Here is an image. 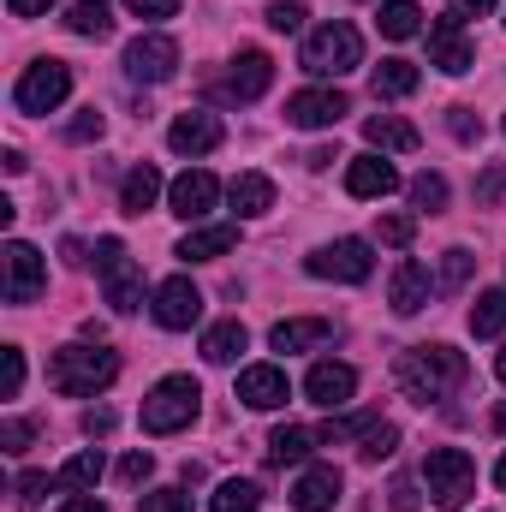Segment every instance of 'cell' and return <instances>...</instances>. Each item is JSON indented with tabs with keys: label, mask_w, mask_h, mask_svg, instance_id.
Here are the masks:
<instances>
[{
	"label": "cell",
	"mask_w": 506,
	"mask_h": 512,
	"mask_svg": "<svg viewBox=\"0 0 506 512\" xmlns=\"http://www.w3.org/2000/svg\"><path fill=\"white\" fill-rule=\"evenodd\" d=\"M48 489H54V483H48L42 471H24V477H18V495H12V501H18L24 512H36V507H42V495H48Z\"/></svg>",
	"instance_id": "43"
},
{
	"label": "cell",
	"mask_w": 506,
	"mask_h": 512,
	"mask_svg": "<svg viewBox=\"0 0 506 512\" xmlns=\"http://www.w3.org/2000/svg\"><path fill=\"white\" fill-rule=\"evenodd\" d=\"M346 191L370 203V197H387V191H399V173H393L381 155H358V161L346 167Z\"/></svg>",
	"instance_id": "22"
},
{
	"label": "cell",
	"mask_w": 506,
	"mask_h": 512,
	"mask_svg": "<svg viewBox=\"0 0 506 512\" xmlns=\"http://www.w3.org/2000/svg\"><path fill=\"white\" fill-rule=\"evenodd\" d=\"M352 66H364V36H358L346 18H334V24H322V30L304 36V72H316V78H346Z\"/></svg>",
	"instance_id": "3"
},
{
	"label": "cell",
	"mask_w": 506,
	"mask_h": 512,
	"mask_svg": "<svg viewBox=\"0 0 506 512\" xmlns=\"http://www.w3.org/2000/svg\"><path fill=\"white\" fill-rule=\"evenodd\" d=\"M197 405H203V387L191 376H167V382L149 387V399H143V429L149 435H179L197 417Z\"/></svg>",
	"instance_id": "4"
},
{
	"label": "cell",
	"mask_w": 506,
	"mask_h": 512,
	"mask_svg": "<svg viewBox=\"0 0 506 512\" xmlns=\"http://www.w3.org/2000/svg\"><path fill=\"white\" fill-rule=\"evenodd\" d=\"M84 435H90V441H108V435H114V411H108V405H90V411H84Z\"/></svg>",
	"instance_id": "48"
},
{
	"label": "cell",
	"mask_w": 506,
	"mask_h": 512,
	"mask_svg": "<svg viewBox=\"0 0 506 512\" xmlns=\"http://www.w3.org/2000/svg\"><path fill=\"white\" fill-rule=\"evenodd\" d=\"M328 322L322 316H292V322H274L268 328V346L274 352H310V346H328Z\"/></svg>",
	"instance_id": "21"
},
{
	"label": "cell",
	"mask_w": 506,
	"mask_h": 512,
	"mask_svg": "<svg viewBox=\"0 0 506 512\" xmlns=\"http://www.w3.org/2000/svg\"><path fill=\"white\" fill-rule=\"evenodd\" d=\"M411 203H417L423 215H441V209H447V179H441V173H417V179H411Z\"/></svg>",
	"instance_id": "34"
},
{
	"label": "cell",
	"mask_w": 506,
	"mask_h": 512,
	"mask_svg": "<svg viewBox=\"0 0 506 512\" xmlns=\"http://www.w3.org/2000/svg\"><path fill=\"white\" fill-rule=\"evenodd\" d=\"M60 256H66L72 268H84V262H90V256H84V245H78V239H66V245H60Z\"/></svg>",
	"instance_id": "55"
},
{
	"label": "cell",
	"mask_w": 506,
	"mask_h": 512,
	"mask_svg": "<svg viewBox=\"0 0 506 512\" xmlns=\"http://www.w3.org/2000/svg\"><path fill=\"white\" fill-rule=\"evenodd\" d=\"M262 18H268V30H280V36H298V30H304V18H310V12H304V6H298V0H274V6H268V12H262Z\"/></svg>",
	"instance_id": "37"
},
{
	"label": "cell",
	"mask_w": 506,
	"mask_h": 512,
	"mask_svg": "<svg viewBox=\"0 0 506 512\" xmlns=\"http://www.w3.org/2000/svg\"><path fill=\"white\" fill-rule=\"evenodd\" d=\"M221 120L215 114H179L173 126H167V143L179 149V155H209V149H221Z\"/></svg>",
	"instance_id": "19"
},
{
	"label": "cell",
	"mask_w": 506,
	"mask_h": 512,
	"mask_svg": "<svg viewBox=\"0 0 506 512\" xmlns=\"http://www.w3.org/2000/svg\"><path fill=\"white\" fill-rule=\"evenodd\" d=\"M316 441H322L316 429H298V423H280V429L268 435V453H274V465H304Z\"/></svg>",
	"instance_id": "28"
},
{
	"label": "cell",
	"mask_w": 506,
	"mask_h": 512,
	"mask_svg": "<svg viewBox=\"0 0 506 512\" xmlns=\"http://www.w3.org/2000/svg\"><path fill=\"white\" fill-rule=\"evenodd\" d=\"M471 268H477L471 251H447V262H441V292H459V286L471 280Z\"/></svg>",
	"instance_id": "38"
},
{
	"label": "cell",
	"mask_w": 506,
	"mask_h": 512,
	"mask_svg": "<svg viewBox=\"0 0 506 512\" xmlns=\"http://www.w3.org/2000/svg\"><path fill=\"white\" fill-rule=\"evenodd\" d=\"M18 387H24V352L6 346L0 352V399H18Z\"/></svg>",
	"instance_id": "39"
},
{
	"label": "cell",
	"mask_w": 506,
	"mask_h": 512,
	"mask_svg": "<svg viewBox=\"0 0 506 512\" xmlns=\"http://www.w3.org/2000/svg\"><path fill=\"white\" fill-rule=\"evenodd\" d=\"M227 197H233L239 215H268V209H274V179H268V173H239V179L227 185Z\"/></svg>",
	"instance_id": "26"
},
{
	"label": "cell",
	"mask_w": 506,
	"mask_h": 512,
	"mask_svg": "<svg viewBox=\"0 0 506 512\" xmlns=\"http://www.w3.org/2000/svg\"><path fill=\"white\" fill-rule=\"evenodd\" d=\"M423 483H429V495H435V507H465L471 495H477V465H471V453L465 447H435L429 459H423Z\"/></svg>",
	"instance_id": "5"
},
{
	"label": "cell",
	"mask_w": 506,
	"mask_h": 512,
	"mask_svg": "<svg viewBox=\"0 0 506 512\" xmlns=\"http://www.w3.org/2000/svg\"><path fill=\"white\" fill-rule=\"evenodd\" d=\"M42 286H48L42 251L24 245V239H6V251H0V298H6V304H30Z\"/></svg>",
	"instance_id": "7"
},
{
	"label": "cell",
	"mask_w": 506,
	"mask_h": 512,
	"mask_svg": "<svg viewBox=\"0 0 506 512\" xmlns=\"http://www.w3.org/2000/svg\"><path fill=\"white\" fill-rule=\"evenodd\" d=\"M429 268L423 262H399L393 268V280H387V304H393V316H417L423 304H429Z\"/></svg>",
	"instance_id": "18"
},
{
	"label": "cell",
	"mask_w": 506,
	"mask_h": 512,
	"mask_svg": "<svg viewBox=\"0 0 506 512\" xmlns=\"http://www.w3.org/2000/svg\"><path fill=\"white\" fill-rule=\"evenodd\" d=\"M66 30H72V36H90V42H102V36L114 30V6H108V0H72V12H66Z\"/></svg>",
	"instance_id": "29"
},
{
	"label": "cell",
	"mask_w": 506,
	"mask_h": 512,
	"mask_svg": "<svg viewBox=\"0 0 506 512\" xmlns=\"http://www.w3.org/2000/svg\"><path fill=\"white\" fill-rule=\"evenodd\" d=\"M381 36L387 42H405V36H417L423 30V12H417V0H381Z\"/></svg>",
	"instance_id": "32"
},
{
	"label": "cell",
	"mask_w": 506,
	"mask_h": 512,
	"mask_svg": "<svg viewBox=\"0 0 506 512\" xmlns=\"http://www.w3.org/2000/svg\"><path fill=\"white\" fill-rule=\"evenodd\" d=\"M239 399L251 411H280L292 399V382H286L280 364H251V370H239Z\"/></svg>",
	"instance_id": "16"
},
{
	"label": "cell",
	"mask_w": 506,
	"mask_h": 512,
	"mask_svg": "<svg viewBox=\"0 0 506 512\" xmlns=\"http://www.w3.org/2000/svg\"><path fill=\"white\" fill-rule=\"evenodd\" d=\"M126 6L137 18H173V12H179V0H126Z\"/></svg>",
	"instance_id": "51"
},
{
	"label": "cell",
	"mask_w": 506,
	"mask_h": 512,
	"mask_svg": "<svg viewBox=\"0 0 506 512\" xmlns=\"http://www.w3.org/2000/svg\"><path fill=\"white\" fill-rule=\"evenodd\" d=\"M411 239H417V215H381V245L405 251Z\"/></svg>",
	"instance_id": "40"
},
{
	"label": "cell",
	"mask_w": 506,
	"mask_h": 512,
	"mask_svg": "<svg viewBox=\"0 0 506 512\" xmlns=\"http://www.w3.org/2000/svg\"><path fill=\"white\" fill-rule=\"evenodd\" d=\"M364 137H370L376 149H399V155L423 143V137H417V126H405L399 114H370V120H364Z\"/></svg>",
	"instance_id": "30"
},
{
	"label": "cell",
	"mask_w": 506,
	"mask_h": 512,
	"mask_svg": "<svg viewBox=\"0 0 506 512\" xmlns=\"http://www.w3.org/2000/svg\"><path fill=\"white\" fill-rule=\"evenodd\" d=\"M126 72L137 78V84H167L173 72H179V42L173 36H137L126 48Z\"/></svg>",
	"instance_id": "11"
},
{
	"label": "cell",
	"mask_w": 506,
	"mask_h": 512,
	"mask_svg": "<svg viewBox=\"0 0 506 512\" xmlns=\"http://www.w3.org/2000/svg\"><path fill=\"white\" fill-rule=\"evenodd\" d=\"M102 447H90V453H72L66 465H60V477H54V489H72V495H90L96 483H102Z\"/></svg>",
	"instance_id": "24"
},
{
	"label": "cell",
	"mask_w": 506,
	"mask_h": 512,
	"mask_svg": "<svg viewBox=\"0 0 506 512\" xmlns=\"http://www.w3.org/2000/svg\"><path fill=\"white\" fill-rule=\"evenodd\" d=\"M30 441H36V423L30 417H6L0 423V453H24Z\"/></svg>",
	"instance_id": "41"
},
{
	"label": "cell",
	"mask_w": 506,
	"mask_h": 512,
	"mask_svg": "<svg viewBox=\"0 0 506 512\" xmlns=\"http://www.w3.org/2000/svg\"><path fill=\"white\" fill-rule=\"evenodd\" d=\"M495 483H501V489H506V453H501V465H495Z\"/></svg>",
	"instance_id": "56"
},
{
	"label": "cell",
	"mask_w": 506,
	"mask_h": 512,
	"mask_svg": "<svg viewBox=\"0 0 506 512\" xmlns=\"http://www.w3.org/2000/svg\"><path fill=\"white\" fill-rule=\"evenodd\" d=\"M346 114H352L346 90H298V96H286V126H298V131H328V126H340Z\"/></svg>",
	"instance_id": "10"
},
{
	"label": "cell",
	"mask_w": 506,
	"mask_h": 512,
	"mask_svg": "<svg viewBox=\"0 0 506 512\" xmlns=\"http://www.w3.org/2000/svg\"><path fill=\"white\" fill-rule=\"evenodd\" d=\"M60 512H108V507H102V501H90V495H72Z\"/></svg>",
	"instance_id": "54"
},
{
	"label": "cell",
	"mask_w": 506,
	"mask_h": 512,
	"mask_svg": "<svg viewBox=\"0 0 506 512\" xmlns=\"http://www.w3.org/2000/svg\"><path fill=\"white\" fill-rule=\"evenodd\" d=\"M393 447H399V429H393V423H376V429L364 435V447H358V453H364V459L376 465V459H387Z\"/></svg>",
	"instance_id": "42"
},
{
	"label": "cell",
	"mask_w": 506,
	"mask_h": 512,
	"mask_svg": "<svg viewBox=\"0 0 506 512\" xmlns=\"http://www.w3.org/2000/svg\"><path fill=\"white\" fill-rule=\"evenodd\" d=\"M471 60H477V54H471V42H465V24L441 12V18L429 24V66H441L447 78H459V72H471Z\"/></svg>",
	"instance_id": "13"
},
{
	"label": "cell",
	"mask_w": 506,
	"mask_h": 512,
	"mask_svg": "<svg viewBox=\"0 0 506 512\" xmlns=\"http://www.w3.org/2000/svg\"><path fill=\"white\" fill-rule=\"evenodd\" d=\"M102 131H108V120H102V114H96V108H84V114H78V120H72V126H66V137H72V143H96V137H102Z\"/></svg>",
	"instance_id": "46"
},
{
	"label": "cell",
	"mask_w": 506,
	"mask_h": 512,
	"mask_svg": "<svg viewBox=\"0 0 506 512\" xmlns=\"http://www.w3.org/2000/svg\"><path fill=\"white\" fill-rule=\"evenodd\" d=\"M268 84H274V60H268L262 48H245V54L227 66V78L215 84V96H227V102H256Z\"/></svg>",
	"instance_id": "12"
},
{
	"label": "cell",
	"mask_w": 506,
	"mask_h": 512,
	"mask_svg": "<svg viewBox=\"0 0 506 512\" xmlns=\"http://www.w3.org/2000/svg\"><path fill=\"white\" fill-rule=\"evenodd\" d=\"M149 471H155V459H149V453H126V459H120V483H131V489H137V483H149Z\"/></svg>",
	"instance_id": "47"
},
{
	"label": "cell",
	"mask_w": 506,
	"mask_h": 512,
	"mask_svg": "<svg viewBox=\"0 0 506 512\" xmlns=\"http://www.w3.org/2000/svg\"><path fill=\"white\" fill-rule=\"evenodd\" d=\"M495 429H506V405H501V411H495Z\"/></svg>",
	"instance_id": "58"
},
{
	"label": "cell",
	"mask_w": 506,
	"mask_h": 512,
	"mask_svg": "<svg viewBox=\"0 0 506 512\" xmlns=\"http://www.w3.org/2000/svg\"><path fill=\"white\" fill-rule=\"evenodd\" d=\"M501 197H506V167H489L477 179V203H501Z\"/></svg>",
	"instance_id": "49"
},
{
	"label": "cell",
	"mask_w": 506,
	"mask_h": 512,
	"mask_svg": "<svg viewBox=\"0 0 506 512\" xmlns=\"http://www.w3.org/2000/svg\"><path fill=\"white\" fill-rule=\"evenodd\" d=\"M495 376H501V382H506V352H501V358H495Z\"/></svg>",
	"instance_id": "57"
},
{
	"label": "cell",
	"mask_w": 506,
	"mask_h": 512,
	"mask_svg": "<svg viewBox=\"0 0 506 512\" xmlns=\"http://www.w3.org/2000/svg\"><path fill=\"white\" fill-rule=\"evenodd\" d=\"M137 507L143 512H191V495H185V489H149Z\"/></svg>",
	"instance_id": "44"
},
{
	"label": "cell",
	"mask_w": 506,
	"mask_h": 512,
	"mask_svg": "<svg viewBox=\"0 0 506 512\" xmlns=\"http://www.w3.org/2000/svg\"><path fill=\"white\" fill-rule=\"evenodd\" d=\"M506 328V292H483L477 304H471V334L477 340H495Z\"/></svg>",
	"instance_id": "33"
},
{
	"label": "cell",
	"mask_w": 506,
	"mask_h": 512,
	"mask_svg": "<svg viewBox=\"0 0 506 512\" xmlns=\"http://www.w3.org/2000/svg\"><path fill=\"white\" fill-rule=\"evenodd\" d=\"M215 197H221V179L203 173V167H191V173H179V179L167 185V203H173V215H185V221H203V215L215 209Z\"/></svg>",
	"instance_id": "15"
},
{
	"label": "cell",
	"mask_w": 506,
	"mask_h": 512,
	"mask_svg": "<svg viewBox=\"0 0 506 512\" xmlns=\"http://www.w3.org/2000/svg\"><path fill=\"white\" fill-rule=\"evenodd\" d=\"M447 131H453L459 143H477V137H483V120H477V108H447Z\"/></svg>",
	"instance_id": "45"
},
{
	"label": "cell",
	"mask_w": 506,
	"mask_h": 512,
	"mask_svg": "<svg viewBox=\"0 0 506 512\" xmlns=\"http://www.w3.org/2000/svg\"><path fill=\"white\" fill-rule=\"evenodd\" d=\"M256 507H262V489L256 483H221L209 512H256Z\"/></svg>",
	"instance_id": "35"
},
{
	"label": "cell",
	"mask_w": 506,
	"mask_h": 512,
	"mask_svg": "<svg viewBox=\"0 0 506 512\" xmlns=\"http://www.w3.org/2000/svg\"><path fill=\"white\" fill-rule=\"evenodd\" d=\"M245 346H251L245 322H215V328L203 334V358H209V364H239Z\"/></svg>",
	"instance_id": "27"
},
{
	"label": "cell",
	"mask_w": 506,
	"mask_h": 512,
	"mask_svg": "<svg viewBox=\"0 0 506 512\" xmlns=\"http://www.w3.org/2000/svg\"><path fill=\"white\" fill-rule=\"evenodd\" d=\"M381 417H370V411H364V417H328V423H322V429H316V435H322V441H328V447H340V441H352V435H358V441H364V435H370V429H376Z\"/></svg>",
	"instance_id": "36"
},
{
	"label": "cell",
	"mask_w": 506,
	"mask_h": 512,
	"mask_svg": "<svg viewBox=\"0 0 506 512\" xmlns=\"http://www.w3.org/2000/svg\"><path fill=\"white\" fill-rule=\"evenodd\" d=\"M239 245V227L233 221H221V227H191L185 239H179V256L185 262H215V256H227Z\"/></svg>",
	"instance_id": "23"
},
{
	"label": "cell",
	"mask_w": 506,
	"mask_h": 512,
	"mask_svg": "<svg viewBox=\"0 0 506 512\" xmlns=\"http://www.w3.org/2000/svg\"><path fill=\"white\" fill-rule=\"evenodd\" d=\"M155 197H161V173L143 161V167H131L126 179H120V209L126 215H143V209H155Z\"/></svg>",
	"instance_id": "25"
},
{
	"label": "cell",
	"mask_w": 506,
	"mask_h": 512,
	"mask_svg": "<svg viewBox=\"0 0 506 512\" xmlns=\"http://www.w3.org/2000/svg\"><path fill=\"white\" fill-rule=\"evenodd\" d=\"M483 12H495V0H447V18H483Z\"/></svg>",
	"instance_id": "50"
},
{
	"label": "cell",
	"mask_w": 506,
	"mask_h": 512,
	"mask_svg": "<svg viewBox=\"0 0 506 512\" xmlns=\"http://www.w3.org/2000/svg\"><path fill=\"white\" fill-rule=\"evenodd\" d=\"M149 310H155L161 328H191V322L203 316V292H197L185 274H173V280L155 286V304H149Z\"/></svg>",
	"instance_id": "14"
},
{
	"label": "cell",
	"mask_w": 506,
	"mask_h": 512,
	"mask_svg": "<svg viewBox=\"0 0 506 512\" xmlns=\"http://www.w3.org/2000/svg\"><path fill=\"white\" fill-rule=\"evenodd\" d=\"M304 393L316 399V405H346L352 393H358V370L352 364H334V358H322V364H310V376H304Z\"/></svg>",
	"instance_id": "17"
},
{
	"label": "cell",
	"mask_w": 506,
	"mask_h": 512,
	"mask_svg": "<svg viewBox=\"0 0 506 512\" xmlns=\"http://www.w3.org/2000/svg\"><path fill=\"white\" fill-rule=\"evenodd\" d=\"M96 274H102V286H108V304L126 316L143 304V274L131 268V256L120 239H96Z\"/></svg>",
	"instance_id": "8"
},
{
	"label": "cell",
	"mask_w": 506,
	"mask_h": 512,
	"mask_svg": "<svg viewBox=\"0 0 506 512\" xmlns=\"http://www.w3.org/2000/svg\"><path fill=\"white\" fill-rule=\"evenodd\" d=\"M48 6H54V0H6V12H12V18H42Z\"/></svg>",
	"instance_id": "53"
},
{
	"label": "cell",
	"mask_w": 506,
	"mask_h": 512,
	"mask_svg": "<svg viewBox=\"0 0 506 512\" xmlns=\"http://www.w3.org/2000/svg\"><path fill=\"white\" fill-rule=\"evenodd\" d=\"M114 376H120V358L108 346H60L48 358V382L66 399H96L102 387H114Z\"/></svg>",
	"instance_id": "2"
},
{
	"label": "cell",
	"mask_w": 506,
	"mask_h": 512,
	"mask_svg": "<svg viewBox=\"0 0 506 512\" xmlns=\"http://www.w3.org/2000/svg\"><path fill=\"white\" fill-rule=\"evenodd\" d=\"M334 501H340V471L334 465H310L298 477V489H292V507L298 512H334Z\"/></svg>",
	"instance_id": "20"
},
{
	"label": "cell",
	"mask_w": 506,
	"mask_h": 512,
	"mask_svg": "<svg viewBox=\"0 0 506 512\" xmlns=\"http://www.w3.org/2000/svg\"><path fill=\"white\" fill-rule=\"evenodd\" d=\"M66 96H72V66H66V60H36V66H24V78H18V90H12L18 114H54Z\"/></svg>",
	"instance_id": "6"
},
{
	"label": "cell",
	"mask_w": 506,
	"mask_h": 512,
	"mask_svg": "<svg viewBox=\"0 0 506 512\" xmlns=\"http://www.w3.org/2000/svg\"><path fill=\"white\" fill-rule=\"evenodd\" d=\"M393 376H399V387H405V399L435 405V399H447V393L465 387L471 364H465V352H453V346H411V352H399Z\"/></svg>",
	"instance_id": "1"
},
{
	"label": "cell",
	"mask_w": 506,
	"mask_h": 512,
	"mask_svg": "<svg viewBox=\"0 0 506 512\" xmlns=\"http://www.w3.org/2000/svg\"><path fill=\"white\" fill-rule=\"evenodd\" d=\"M393 512H417V483H411V477L393 483Z\"/></svg>",
	"instance_id": "52"
},
{
	"label": "cell",
	"mask_w": 506,
	"mask_h": 512,
	"mask_svg": "<svg viewBox=\"0 0 506 512\" xmlns=\"http://www.w3.org/2000/svg\"><path fill=\"white\" fill-rule=\"evenodd\" d=\"M501 126H506V120H501Z\"/></svg>",
	"instance_id": "59"
},
{
	"label": "cell",
	"mask_w": 506,
	"mask_h": 512,
	"mask_svg": "<svg viewBox=\"0 0 506 512\" xmlns=\"http://www.w3.org/2000/svg\"><path fill=\"white\" fill-rule=\"evenodd\" d=\"M316 280H346V286H358V280H370V268H376V256L364 239H334V245H322V251L304 262Z\"/></svg>",
	"instance_id": "9"
},
{
	"label": "cell",
	"mask_w": 506,
	"mask_h": 512,
	"mask_svg": "<svg viewBox=\"0 0 506 512\" xmlns=\"http://www.w3.org/2000/svg\"><path fill=\"white\" fill-rule=\"evenodd\" d=\"M370 84H376L381 102H399V96L417 90V66H411V60H381L376 72H370Z\"/></svg>",
	"instance_id": "31"
}]
</instances>
